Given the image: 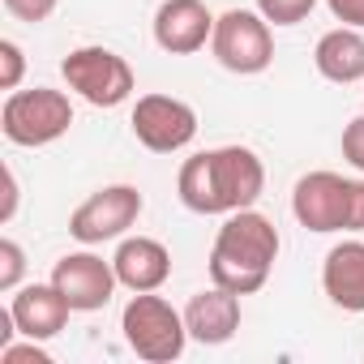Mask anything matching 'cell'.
<instances>
[{"instance_id":"1","label":"cell","mask_w":364,"mask_h":364,"mask_svg":"<svg viewBox=\"0 0 364 364\" xmlns=\"http://www.w3.org/2000/svg\"><path fill=\"white\" fill-rule=\"evenodd\" d=\"M266 189V167L249 146H215L180 163L176 193L193 215L249 210Z\"/></svg>"},{"instance_id":"2","label":"cell","mask_w":364,"mask_h":364,"mask_svg":"<svg viewBox=\"0 0 364 364\" xmlns=\"http://www.w3.org/2000/svg\"><path fill=\"white\" fill-rule=\"evenodd\" d=\"M279 228L257 215L253 206L249 210H236L223 219L219 236H215V249H210V283L236 291V296H253L266 287L274 262H279Z\"/></svg>"},{"instance_id":"3","label":"cell","mask_w":364,"mask_h":364,"mask_svg":"<svg viewBox=\"0 0 364 364\" xmlns=\"http://www.w3.org/2000/svg\"><path fill=\"white\" fill-rule=\"evenodd\" d=\"M291 215L304 232H364V180L338 171H309L291 189Z\"/></svg>"},{"instance_id":"4","label":"cell","mask_w":364,"mask_h":364,"mask_svg":"<svg viewBox=\"0 0 364 364\" xmlns=\"http://www.w3.org/2000/svg\"><path fill=\"white\" fill-rule=\"evenodd\" d=\"M120 330H124L129 351L137 360H150V364L180 360L185 355V343H189L185 313H176L171 300H163L154 291H133V300L120 313Z\"/></svg>"},{"instance_id":"5","label":"cell","mask_w":364,"mask_h":364,"mask_svg":"<svg viewBox=\"0 0 364 364\" xmlns=\"http://www.w3.org/2000/svg\"><path fill=\"white\" fill-rule=\"evenodd\" d=\"M73 124V103L65 90L35 86V90H9L0 107V129L14 146H52L69 133Z\"/></svg>"},{"instance_id":"6","label":"cell","mask_w":364,"mask_h":364,"mask_svg":"<svg viewBox=\"0 0 364 364\" xmlns=\"http://www.w3.org/2000/svg\"><path fill=\"white\" fill-rule=\"evenodd\" d=\"M210 52L228 73L253 77L266 73L274 60V35L270 22L257 9H228L223 18H215V35H210Z\"/></svg>"},{"instance_id":"7","label":"cell","mask_w":364,"mask_h":364,"mask_svg":"<svg viewBox=\"0 0 364 364\" xmlns=\"http://www.w3.org/2000/svg\"><path fill=\"white\" fill-rule=\"evenodd\" d=\"M60 73H65L69 90L82 95L90 107H120L137 90L129 60L116 56L112 48H73L60 60Z\"/></svg>"},{"instance_id":"8","label":"cell","mask_w":364,"mask_h":364,"mask_svg":"<svg viewBox=\"0 0 364 364\" xmlns=\"http://www.w3.org/2000/svg\"><path fill=\"white\" fill-rule=\"evenodd\" d=\"M141 193L133 185H107L99 193H90L73 215H69V236L77 245H103V240H120L137 219H141Z\"/></svg>"},{"instance_id":"9","label":"cell","mask_w":364,"mask_h":364,"mask_svg":"<svg viewBox=\"0 0 364 364\" xmlns=\"http://www.w3.org/2000/svg\"><path fill=\"white\" fill-rule=\"evenodd\" d=\"M133 137L154 154H176L198 137V112L176 95H141L133 103Z\"/></svg>"},{"instance_id":"10","label":"cell","mask_w":364,"mask_h":364,"mask_svg":"<svg viewBox=\"0 0 364 364\" xmlns=\"http://www.w3.org/2000/svg\"><path fill=\"white\" fill-rule=\"evenodd\" d=\"M52 283L56 291L69 300L73 313H99L112 304L120 279H116V266L103 262L99 253H65L52 270Z\"/></svg>"},{"instance_id":"11","label":"cell","mask_w":364,"mask_h":364,"mask_svg":"<svg viewBox=\"0 0 364 364\" xmlns=\"http://www.w3.org/2000/svg\"><path fill=\"white\" fill-rule=\"evenodd\" d=\"M215 35V14L206 0H163L154 14V43L167 56H193L210 43Z\"/></svg>"},{"instance_id":"12","label":"cell","mask_w":364,"mask_h":364,"mask_svg":"<svg viewBox=\"0 0 364 364\" xmlns=\"http://www.w3.org/2000/svg\"><path fill=\"white\" fill-rule=\"evenodd\" d=\"M112 266H116L120 287H129V291H159L171 279V253L154 236H124Z\"/></svg>"},{"instance_id":"13","label":"cell","mask_w":364,"mask_h":364,"mask_svg":"<svg viewBox=\"0 0 364 364\" xmlns=\"http://www.w3.org/2000/svg\"><path fill=\"white\" fill-rule=\"evenodd\" d=\"M14 309V321H18V334L22 338H56L65 326H69V300L56 291V283H31V287H18V296L9 300Z\"/></svg>"},{"instance_id":"14","label":"cell","mask_w":364,"mask_h":364,"mask_svg":"<svg viewBox=\"0 0 364 364\" xmlns=\"http://www.w3.org/2000/svg\"><path fill=\"white\" fill-rule=\"evenodd\" d=\"M185 326H189V338L206 343V347H219L228 343L236 330H240V296L210 283L206 291H198L185 309Z\"/></svg>"},{"instance_id":"15","label":"cell","mask_w":364,"mask_h":364,"mask_svg":"<svg viewBox=\"0 0 364 364\" xmlns=\"http://www.w3.org/2000/svg\"><path fill=\"white\" fill-rule=\"evenodd\" d=\"M321 291L343 313H364V240H343L321 262Z\"/></svg>"},{"instance_id":"16","label":"cell","mask_w":364,"mask_h":364,"mask_svg":"<svg viewBox=\"0 0 364 364\" xmlns=\"http://www.w3.org/2000/svg\"><path fill=\"white\" fill-rule=\"evenodd\" d=\"M313 65L326 82L334 86H351L364 82V35L355 26H334L317 39L313 48Z\"/></svg>"},{"instance_id":"17","label":"cell","mask_w":364,"mask_h":364,"mask_svg":"<svg viewBox=\"0 0 364 364\" xmlns=\"http://www.w3.org/2000/svg\"><path fill=\"white\" fill-rule=\"evenodd\" d=\"M317 9V0H257V14L270 26H300Z\"/></svg>"},{"instance_id":"18","label":"cell","mask_w":364,"mask_h":364,"mask_svg":"<svg viewBox=\"0 0 364 364\" xmlns=\"http://www.w3.org/2000/svg\"><path fill=\"white\" fill-rule=\"evenodd\" d=\"M22 270H26V253L18 240H0V291H18L22 287Z\"/></svg>"},{"instance_id":"19","label":"cell","mask_w":364,"mask_h":364,"mask_svg":"<svg viewBox=\"0 0 364 364\" xmlns=\"http://www.w3.org/2000/svg\"><path fill=\"white\" fill-rule=\"evenodd\" d=\"M26 73V56L14 39H0V90H18Z\"/></svg>"},{"instance_id":"20","label":"cell","mask_w":364,"mask_h":364,"mask_svg":"<svg viewBox=\"0 0 364 364\" xmlns=\"http://www.w3.org/2000/svg\"><path fill=\"white\" fill-rule=\"evenodd\" d=\"M5 9H9L18 22L39 26V22H48V18L56 14V0H5Z\"/></svg>"},{"instance_id":"21","label":"cell","mask_w":364,"mask_h":364,"mask_svg":"<svg viewBox=\"0 0 364 364\" xmlns=\"http://www.w3.org/2000/svg\"><path fill=\"white\" fill-rule=\"evenodd\" d=\"M0 360H5V364H52V355L39 347V338H26V343H9V347H0Z\"/></svg>"},{"instance_id":"22","label":"cell","mask_w":364,"mask_h":364,"mask_svg":"<svg viewBox=\"0 0 364 364\" xmlns=\"http://www.w3.org/2000/svg\"><path fill=\"white\" fill-rule=\"evenodd\" d=\"M343 159L355 171H364V116L347 120V129H343Z\"/></svg>"},{"instance_id":"23","label":"cell","mask_w":364,"mask_h":364,"mask_svg":"<svg viewBox=\"0 0 364 364\" xmlns=\"http://www.w3.org/2000/svg\"><path fill=\"white\" fill-rule=\"evenodd\" d=\"M326 9L334 14V22L364 31V0H326Z\"/></svg>"},{"instance_id":"24","label":"cell","mask_w":364,"mask_h":364,"mask_svg":"<svg viewBox=\"0 0 364 364\" xmlns=\"http://www.w3.org/2000/svg\"><path fill=\"white\" fill-rule=\"evenodd\" d=\"M18 215V176L14 167H5V206H0V223H9Z\"/></svg>"}]
</instances>
